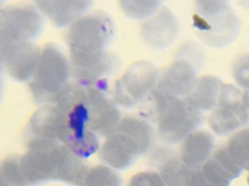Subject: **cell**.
Returning <instances> with one entry per match:
<instances>
[{"mask_svg":"<svg viewBox=\"0 0 249 186\" xmlns=\"http://www.w3.org/2000/svg\"><path fill=\"white\" fill-rule=\"evenodd\" d=\"M128 186H167L158 171L146 170L134 174Z\"/></svg>","mask_w":249,"mask_h":186,"instance_id":"26","label":"cell"},{"mask_svg":"<svg viewBox=\"0 0 249 186\" xmlns=\"http://www.w3.org/2000/svg\"><path fill=\"white\" fill-rule=\"evenodd\" d=\"M3 62H2V55H1V50H0V77H1V73L3 70Z\"/></svg>","mask_w":249,"mask_h":186,"instance_id":"27","label":"cell"},{"mask_svg":"<svg viewBox=\"0 0 249 186\" xmlns=\"http://www.w3.org/2000/svg\"><path fill=\"white\" fill-rule=\"evenodd\" d=\"M151 163L167 186H194L196 169L189 168L181 160L179 152L168 147L158 148L151 157Z\"/></svg>","mask_w":249,"mask_h":186,"instance_id":"16","label":"cell"},{"mask_svg":"<svg viewBox=\"0 0 249 186\" xmlns=\"http://www.w3.org/2000/svg\"><path fill=\"white\" fill-rule=\"evenodd\" d=\"M70 62L61 49L53 45H46L40 52V58L29 87L36 102L42 105L52 104L58 92L69 82Z\"/></svg>","mask_w":249,"mask_h":186,"instance_id":"4","label":"cell"},{"mask_svg":"<svg viewBox=\"0 0 249 186\" xmlns=\"http://www.w3.org/2000/svg\"><path fill=\"white\" fill-rule=\"evenodd\" d=\"M91 3L86 0H41L37 9L57 27L70 26L86 15Z\"/></svg>","mask_w":249,"mask_h":186,"instance_id":"17","label":"cell"},{"mask_svg":"<svg viewBox=\"0 0 249 186\" xmlns=\"http://www.w3.org/2000/svg\"><path fill=\"white\" fill-rule=\"evenodd\" d=\"M179 31V23L173 13L161 7L147 18L140 27L141 38L151 48L162 49L173 43Z\"/></svg>","mask_w":249,"mask_h":186,"instance_id":"14","label":"cell"},{"mask_svg":"<svg viewBox=\"0 0 249 186\" xmlns=\"http://www.w3.org/2000/svg\"><path fill=\"white\" fill-rule=\"evenodd\" d=\"M249 122V109L243 91L232 84H223L218 102L211 110L208 124L218 136L233 134Z\"/></svg>","mask_w":249,"mask_h":186,"instance_id":"9","label":"cell"},{"mask_svg":"<svg viewBox=\"0 0 249 186\" xmlns=\"http://www.w3.org/2000/svg\"><path fill=\"white\" fill-rule=\"evenodd\" d=\"M2 8H3V7H2V2H0V11H1Z\"/></svg>","mask_w":249,"mask_h":186,"instance_id":"29","label":"cell"},{"mask_svg":"<svg viewBox=\"0 0 249 186\" xmlns=\"http://www.w3.org/2000/svg\"><path fill=\"white\" fill-rule=\"evenodd\" d=\"M71 76L80 82L106 79L117 68V58L106 49L92 52L70 50Z\"/></svg>","mask_w":249,"mask_h":186,"instance_id":"13","label":"cell"},{"mask_svg":"<svg viewBox=\"0 0 249 186\" xmlns=\"http://www.w3.org/2000/svg\"><path fill=\"white\" fill-rule=\"evenodd\" d=\"M232 77L244 90H249V53L239 55L232 65Z\"/></svg>","mask_w":249,"mask_h":186,"instance_id":"25","label":"cell"},{"mask_svg":"<svg viewBox=\"0 0 249 186\" xmlns=\"http://www.w3.org/2000/svg\"><path fill=\"white\" fill-rule=\"evenodd\" d=\"M242 171L227 145L222 144L215 147L207 161L195 170L194 186H230Z\"/></svg>","mask_w":249,"mask_h":186,"instance_id":"11","label":"cell"},{"mask_svg":"<svg viewBox=\"0 0 249 186\" xmlns=\"http://www.w3.org/2000/svg\"><path fill=\"white\" fill-rule=\"evenodd\" d=\"M117 132L132 139L138 144L143 154L148 152L153 145L154 129L146 118L133 115L122 117Z\"/></svg>","mask_w":249,"mask_h":186,"instance_id":"20","label":"cell"},{"mask_svg":"<svg viewBox=\"0 0 249 186\" xmlns=\"http://www.w3.org/2000/svg\"><path fill=\"white\" fill-rule=\"evenodd\" d=\"M80 83L84 85L88 95L89 130L97 137L111 136L117 131L122 117L119 106L108 96L107 79Z\"/></svg>","mask_w":249,"mask_h":186,"instance_id":"8","label":"cell"},{"mask_svg":"<svg viewBox=\"0 0 249 186\" xmlns=\"http://www.w3.org/2000/svg\"><path fill=\"white\" fill-rule=\"evenodd\" d=\"M0 186H28L20 170L19 156L0 161Z\"/></svg>","mask_w":249,"mask_h":186,"instance_id":"24","label":"cell"},{"mask_svg":"<svg viewBox=\"0 0 249 186\" xmlns=\"http://www.w3.org/2000/svg\"><path fill=\"white\" fill-rule=\"evenodd\" d=\"M203 62L202 50L193 43H187L178 50L175 59L160 73L158 90L185 98L194 89L197 72Z\"/></svg>","mask_w":249,"mask_h":186,"instance_id":"5","label":"cell"},{"mask_svg":"<svg viewBox=\"0 0 249 186\" xmlns=\"http://www.w3.org/2000/svg\"><path fill=\"white\" fill-rule=\"evenodd\" d=\"M160 73L148 61L133 63L116 82L114 101L124 108H133L144 102L157 88Z\"/></svg>","mask_w":249,"mask_h":186,"instance_id":"7","label":"cell"},{"mask_svg":"<svg viewBox=\"0 0 249 186\" xmlns=\"http://www.w3.org/2000/svg\"><path fill=\"white\" fill-rule=\"evenodd\" d=\"M247 183H248V185H249V175H248V177H247Z\"/></svg>","mask_w":249,"mask_h":186,"instance_id":"30","label":"cell"},{"mask_svg":"<svg viewBox=\"0 0 249 186\" xmlns=\"http://www.w3.org/2000/svg\"><path fill=\"white\" fill-rule=\"evenodd\" d=\"M215 149L214 137L205 130H196L181 143L179 155L181 160L192 169L202 166Z\"/></svg>","mask_w":249,"mask_h":186,"instance_id":"18","label":"cell"},{"mask_svg":"<svg viewBox=\"0 0 249 186\" xmlns=\"http://www.w3.org/2000/svg\"><path fill=\"white\" fill-rule=\"evenodd\" d=\"M197 36L211 47H224L235 40L240 20L229 3L222 0H198L193 16Z\"/></svg>","mask_w":249,"mask_h":186,"instance_id":"3","label":"cell"},{"mask_svg":"<svg viewBox=\"0 0 249 186\" xmlns=\"http://www.w3.org/2000/svg\"><path fill=\"white\" fill-rule=\"evenodd\" d=\"M98 152L106 166L119 170L129 168L143 154L132 139L117 131L106 138Z\"/></svg>","mask_w":249,"mask_h":186,"instance_id":"15","label":"cell"},{"mask_svg":"<svg viewBox=\"0 0 249 186\" xmlns=\"http://www.w3.org/2000/svg\"><path fill=\"white\" fill-rule=\"evenodd\" d=\"M223 84L218 77L211 75L201 76L198 78L192 92L184 99L190 106L201 112L212 110L218 102Z\"/></svg>","mask_w":249,"mask_h":186,"instance_id":"19","label":"cell"},{"mask_svg":"<svg viewBox=\"0 0 249 186\" xmlns=\"http://www.w3.org/2000/svg\"><path fill=\"white\" fill-rule=\"evenodd\" d=\"M83 186H122V178L114 169L98 165L89 168Z\"/></svg>","mask_w":249,"mask_h":186,"instance_id":"22","label":"cell"},{"mask_svg":"<svg viewBox=\"0 0 249 186\" xmlns=\"http://www.w3.org/2000/svg\"><path fill=\"white\" fill-rule=\"evenodd\" d=\"M114 26L104 13L86 14L69 26L66 34L70 50L92 52L106 49L112 40Z\"/></svg>","mask_w":249,"mask_h":186,"instance_id":"6","label":"cell"},{"mask_svg":"<svg viewBox=\"0 0 249 186\" xmlns=\"http://www.w3.org/2000/svg\"><path fill=\"white\" fill-rule=\"evenodd\" d=\"M2 89H3V86H2V78L0 77V99H1V96H2Z\"/></svg>","mask_w":249,"mask_h":186,"instance_id":"28","label":"cell"},{"mask_svg":"<svg viewBox=\"0 0 249 186\" xmlns=\"http://www.w3.org/2000/svg\"><path fill=\"white\" fill-rule=\"evenodd\" d=\"M144 102L147 103L146 119L157 125L159 137L166 143L182 142L203 121V113L190 106L184 98L158 89Z\"/></svg>","mask_w":249,"mask_h":186,"instance_id":"2","label":"cell"},{"mask_svg":"<svg viewBox=\"0 0 249 186\" xmlns=\"http://www.w3.org/2000/svg\"><path fill=\"white\" fill-rule=\"evenodd\" d=\"M3 67L18 81H30L38 66L41 49L31 41L0 44Z\"/></svg>","mask_w":249,"mask_h":186,"instance_id":"12","label":"cell"},{"mask_svg":"<svg viewBox=\"0 0 249 186\" xmlns=\"http://www.w3.org/2000/svg\"><path fill=\"white\" fill-rule=\"evenodd\" d=\"M120 5L126 16L134 19H147L161 8V2L157 0H125Z\"/></svg>","mask_w":249,"mask_h":186,"instance_id":"23","label":"cell"},{"mask_svg":"<svg viewBox=\"0 0 249 186\" xmlns=\"http://www.w3.org/2000/svg\"><path fill=\"white\" fill-rule=\"evenodd\" d=\"M226 145L237 165L249 171V127L233 133Z\"/></svg>","mask_w":249,"mask_h":186,"instance_id":"21","label":"cell"},{"mask_svg":"<svg viewBox=\"0 0 249 186\" xmlns=\"http://www.w3.org/2000/svg\"><path fill=\"white\" fill-rule=\"evenodd\" d=\"M43 19L38 9L14 5L0 11V44L31 41L42 30Z\"/></svg>","mask_w":249,"mask_h":186,"instance_id":"10","label":"cell"},{"mask_svg":"<svg viewBox=\"0 0 249 186\" xmlns=\"http://www.w3.org/2000/svg\"><path fill=\"white\" fill-rule=\"evenodd\" d=\"M19 166L28 186L48 181H62L83 186L89 170L84 159L57 141L30 140L25 153L19 156Z\"/></svg>","mask_w":249,"mask_h":186,"instance_id":"1","label":"cell"}]
</instances>
